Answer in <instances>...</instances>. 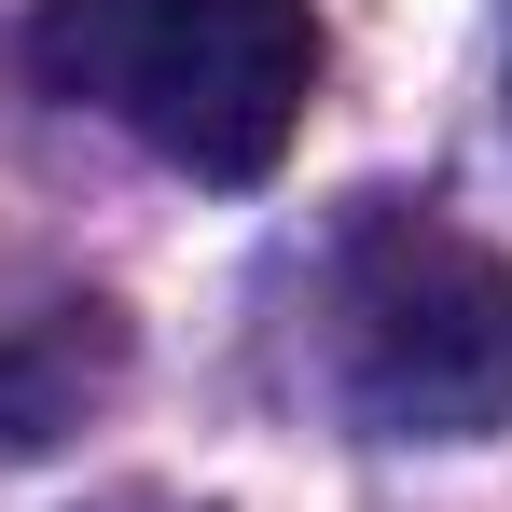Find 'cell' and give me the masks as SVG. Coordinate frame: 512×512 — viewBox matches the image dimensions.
I'll return each instance as SVG.
<instances>
[{
	"instance_id": "obj_2",
	"label": "cell",
	"mask_w": 512,
	"mask_h": 512,
	"mask_svg": "<svg viewBox=\"0 0 512 512\" xmlns=\"http://www.w3.org/2000/svg\"><path fill=\"white\" fill-rule=\"evenodd\" d=\"M346 402L388 443H485L512 429V263L429 208L360 222L333 263Z\"/></svg>"
},
{
	"instance_id": "obj_1",
	"label": "cell",
	"mask_w": 512,
	"mask_h": 512,
	"mask_svg": "<svg viewBox=\"0 0 512 512\" xmlns=\"http://www.w3.org/2000/svg\"><path fill=\"white\" fill-rule=\"evenodd\" d=\"M28 56L70 111H111L180 180H263L305 139L319 14L305 0H42Z\"/></svg>"
},
{
	"instance_id": "obj_3",
	"label": "cell",
	"mask_w": 512,
	"mask_h": 512,
	"mask_svg": "<svg viewBox=\"0 0 512 512\" xmlns=\"http://www.w3.org/2000/svg\"><path fill=\"white\" fill-rule=\"evenodd\" d=\"M111 512H167V499H111Z\"/></svg>"
}]
</instances>
